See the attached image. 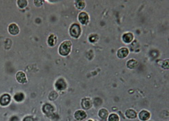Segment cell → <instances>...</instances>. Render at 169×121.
<instances>
[{
	"label": "cell",
	"instance_id": "ba28073f",
	"mask_svg": "<svg viewBox=\"0 0 169 121\" xmlns=\"http://www.w3.org/2000/svg\"><path fill=\"white\" fill-rule=\"evenodd\" d=\"M8 32L10 33V34L13 35H18L19 33V32H20V28H19L18 26L16 24H11L9 25L8 26Z\"/></svg>",
	"mask_w": 169,
	"mask_h": 121
},
{
	"label": "cell",
	"instance_id": "e0dca14e",
	"mask_svg": "<svg viewBox=\"0 0 169 121\" xmlns=\"http://www.w3.org/2000/svg\"><path fill=\"white\" fill-rule=\"evenodd\" d=\"M126 65L127 67H128L129 69H135L137 67V62L134 59H131V60H129L128 62H127L126 63Z\"/></svg>",
	"mask_w": 169,
	"mask_h": 121
},
{
	"label": "cell",
	"instance_id": "277c9868",
	"mask_svg": "<svg viewBox=\"0 0 169 121\" xmlns=\"http://www.w3.org/2000/svg\"><path fill=\"white\" fill-rule=\"evenodd\" d=\"M11 97L9 94H4L0 97V105L3 107L7 106L9 105V103H11Z\"/></svg>",
	"mask_w": 169,
	"mask_h": 121
},
{
	"label": "cell",
	"instance_id": "7a4b0ae2",
	"mask_svg": "<svg viewBox=\"0 0 169 121\" xmlns=\"http://www.w3.org/2000/svg\"><path fill=\"white\" fill-rule=\"evenodd\" d=\"M81 27L79 24H72L70 27L69 33L71 37H74V38H78L81 35Z\"/></svg>",
	"mask_w": 169,
	"mask_h": 121
},
{
	"label": "cell",
	"instance_id": "8992f818",
	"mask_svg": "<svg viewBox=\"0 0 169 121\" xmlns=\"http://www.w3.org/2000/svg\"><path fill=\"white\" fill-rule=\"evenodd\" d=\"M43 112L47 116H51L54 112V107L50 104H45L42 108Z\"/></svg>",
	"mask_w": 169,
	"mask_h": 121
},
{
	"label": "cell",
	"instance_id": "6da1fadb",
	"mask_svg": "<svg viewBox=\"0 0 169 121\" xmlns=\"http://www.w3.org/2000/svg\"><path fill=\"white\" fill-rule=\"evenodd\" d=\"M72 44L71 41H64L59 47V53L62 56H67L71 53Z\"/></svg>",
	"mask_w": 169,
	"mask_h": 121
},
{
	"label": "cell",
	"instance_id": "9a60e30c",
	"mask_svg": "<svg viewBox=\"0 0 169 121\" xmlns=\"http://www.w3.org/2000/svg\"><path fill=\"white\" fill-rule=\"evenodd\" d=\"M57 43V37L54 35H50L48 37V44L50 46H54Z\"/></svg>",
	"mask_w": 169,
	"mask_h": 121
},
{
	"label": "cell",
	"instance_id": "7c38bea8",
	"mask_svg": "<svg viewBox=\"0 0 169 121\" xmlns=\"http://www.w3.org/2000/svg\"><path fill=\"white\" fill-rule=\"evenodd\" d=\"M128 49L127 48H125V47H123V48L119 49L118 50V51H117V56H118L119 58H124L128 56Z\"/></svg>",
	"mask_w": 169,
	"mask_h": 121
},
{
	"label": "cell",
	"instance_id": "8fae6325",
	"mask_svg": "<svg viewBox=\"0 0 169 121\" xmlns=\"http://www.w3.org/2000/svg\"><path fill=\"white\" fill-rule=\"evenodd\" d=\"M81 107L83 109H89L92 107V103L90 98H83L81 101Z\"/></svg>",
	"mask_w": 169,
	"mask_h": 121
},
{
	"label": "cell",
	"instance_id": "52a82bcc",
	"mask_svg": "<svg viewBox=\"0 0 169 121\" xmlns=\"http://www.w3.org/2000/svg\"><path fill=\"white\" fill-rule=\"evenodd\" d=\"M16 80L18 81L20 84H26L27 82V79H26V74L22 71H19L16 74Z\"/></svg>",
	"mask_w": 169,
	"mask_h": 121
},
{
	"label": "cell",
	"instance_id": "5b68a950",
	"mask_svg": "<svg viewBox=\"0 0 169 121\" xmlns=\"http://www.w3.org/2000/svg\"><path fill=\"white\" fill-rule=\"evenodd\" d=\"M79 22L83 25H86L89 22L88 15L86 12H81L78 16Z\"/></svg>",
	"mask_w": 169,
	"mask_h": 121
},
{
	"label": "cell",
	"instance_id": "cb8c5ba5",
	"mask_svg": "<svg viewBox=\"0 0 169 121\" xmlns=\"http://www.w3.org/2000/svg\"><path fill=\"white\" fill-rule=\"evenodd\" d=\"M43 2H44L43 1H38V0L37 1V0H36V1H34V3H35L36 6H41L43 4Z\"/></svg>",
	"mask_w": 169,
	"mask_h": 121
},
{
	"label": "cell",
	"instance_id": "d4e9b609",
	"mask_svg": "<svg viewBox=\"0 0 169 121\" xmlns=\"http://www.w3.org/2000/svg\"><path fill=\"white\" fill-rule=\"evenodd\" d=\"M23 121H35V120H34V118L33 117L28 116L25 117V118H24V120H23Z\"/></svg>",
	"mask_w": 169,
	"mask_h": 121
},
{
	"label": "cell",
	"instance_id": "ffe728a7",
	"mask_svg": "<svg viewBox=\"0 0 169 121\" xmlns=\"http://www.w3.org/2000/svg\"><path fill=\"white\" fill-rule=\"evenodd\" d=\"M17 4H18V6L20 8H24L28 5V1H26V0H19V1H17Z\"/></svg>",
	"mask_w": 169,
	"mask_h": 121
},
{
	"label": "cell",
	"instance_id": "9c48e42d",
	"mask_svg": "<svg viewBox=\"0 0 169 121\" xmlns=\"http://www.w3.org/2000/svg\"><path fill=\"white\" fill-rule=\"evenodd\" d=\"M74 116H75V118L76 120L81 121L84 120V119L86 118L87 114L83 110H78L75 113V115H74Z\"/></svg>",
	"mask_w": 169,
	"mask_h": 121
},
{
	"label": "cell",
	"instance_id": "44dd1931",
	"mask_svg": "<svg viewBox=\"0 0 169 121\" xmlns=\"http://www.w3.org/2000/svg\"><path fill=\"white\" fill-rule=\"evenodd\" d=\"M58 94L56 91H51L48 96L49 99H50V101H55V100H56L57 98H58Z\"/></svg>",
	"mask_w": 169,
	"mask_h": 121
},
{
	"label": "cell",
	"instance_id": "d6986e66",
	"mask_svg": "<svg viewBox=\"0 0 169 121\" xmlns=\"http://www.w3.org/2000/svg\"><path fill=\"white\" fill-rule=\"evenodd\" d=\"M14 99L17 102H22L24 99V95L23 93H18L14 96Z\"/></svg>",
	"mask_w": 169,
	"mask_h": 121
},
{
	"label": "cell",
	"instance_id": "3957f363",
	"mask_svg": "<svg viewBox=\"0 0 169 121\" xmlns=\"http://www.w3.org/2000/svg\"><path fill=\"white\" fill-rule=\"evenodd\" d=\"M55 86L57 89H58L59 91H63L65 90L67 87V84H66V82L63 78H60L56 81Z\"/></svg>",
	"mask_w": 169,
	"mask_h": 121
},
{
	"label": "cell",
	"instance_id": "30bf717a",
	"mask_svg": "<svg viewBox=\"0 0 169 121\" xmlns=\"http://www.w3.org/2000/svg\"><path fill=\"white\" fill-rule=\"evenodd\" d=\"M151 117V113L146 110H142L139 113V118L142 121H147Z\"/></svg>",
	"mask_w": 169,
	"mask_h": 121
},
{
	"label": "cell",
	"instance_id": "7402d4cb",
	"mask_svg": "<svg viewBox=\"0 0 169 121\" xmlns=\"http://www.w3.org/2000/svg\"><path fill=\"white\" fill-rule=\"evenodd\" d=\"M109 121H119L118 115L116 113H112L109 116Z\"/></svg>",
	"mask_w": 169,
	"mask_h": 121
},
{
	"label": "cell",
	"instance_id": "2e32d148",
	"mask_svg": "<svg viewBox=\"0 0 169 121\" xmlns=\"http://www.w3.org/2000/svg\"><path fill=\"white\" fill-rule=\"evenodd\" d=\"M75 7L79 10H83L86 6V4L84 1H81V0H78V1H75Z\"/></svg>",
	"mask_w": 169,
	"mask_h": 121
},
{
	"label": "cell",
	"instance_id": "4fadbf2b",
	"mask_svg": "<svg viewBox=\"0 0 169 121\" xmlns=\"http://www.w3.org/2000/svg\"><path fill=\"white\" fill-rule=\"evenodd\" d=\"M122 39L126 44H129L133 40V35L131 33H124L122 36Z\"/></svg>",
	"mask_w": 169,
	"mask_h": 121
},
{
	"label": "cell",
	"instance_id": "ac0fdd59",
	"mask_svg": "<svg viewBox=\"0 0 169 121\" xmlns=\"http://www.w3.org/2000/svg\"><path fill=\"white\" fill-rule=\"evenodd\" d=\"M108 116H109V112L106 109H102L99 111V116L102 119L107 118Z\"/></svg>",
	"mask_w": 169,
	"mask_h": 121
},
{
	"label": "cell",
	"instance_id": "603a6c76",
	"mask_svg": "<svg viewBox=\"0 0 169 121\" xmlns=\"http://www.w3.org/2000/svg\"><path fill=\"white\" fill-rule=\"evenodd\" d=\"M98 40V36L97 35H91L90 37H89V41L90 42L93 43V42H95Z\"/></svg>",
	"mask_w": 169,
	"mask_h": 121
},
{
	"label": "cell",
	"instance_id": "5bb4252c",
	"mask_svg": "<svg viewBox=\"0 0 169 121\" xmlns=\"http://www.w3.org/2000/svg\"><path fill=\"white\" fill-rule=\"evenodd\" d=\"M126 116L130 119H135L137 117V113L133 109H128L126 111Z\"/></svg>",
	"mask_w": 169,
	"mask_h": 121
}]
</instances>
